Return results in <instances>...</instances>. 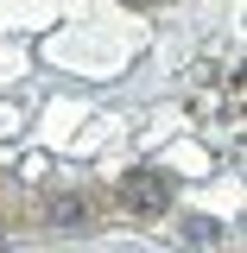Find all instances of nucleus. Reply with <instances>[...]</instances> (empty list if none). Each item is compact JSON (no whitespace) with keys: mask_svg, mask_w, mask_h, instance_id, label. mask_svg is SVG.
I'll use <instances>...</instances> for the list:
<instances>
[{"mask_svg":"<svg viewBox=\"0 0 247 253\" xmlns=\"http://www.w3.org/2000/svg\"><path fill=\"white\" fill-rule=\"evenodd\" d=\"M121 203L133 209V215H165V209H171V177L133 171V177H121Z\"/></svg>","mask_w":247,"mask_h":253,"instance_id":"f257e3e1","label":"nucleus"},{"mask_svg":"<svg viewBox=\"0 0 247 253\" xmlns=\"http://www.w3.org/2000/svg\"><path fill=\"white\" fill-rule=\"evenodd\" d=\"M140 6H152V0H140Z\"/></svg>","mask_w":247,"mask_h":253,"instance_id":"7ed1b4c3","label":"nucleus"},{"mask_svg":"<svg viewBox=\"0 0 247 253\" xmlns=\"http://www.w3.org/2000/svg\"><path fill=\"white\" fill-rule=\"evenodd\" d=\"M45 221H51V228H83V221H89V196H83V190H57V196L45 203Z\"/></svg>","mask_w":247,"mask_h":253,"instance_id":"f03ea898","label":"nucleus"}]
</instances>
